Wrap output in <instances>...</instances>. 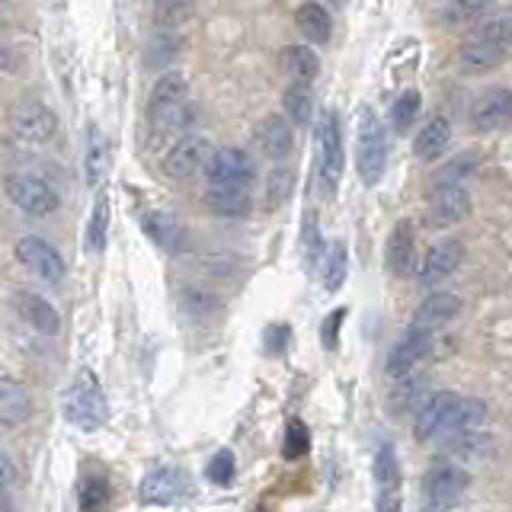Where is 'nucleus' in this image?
Returning <instances> with one entry per match:
<instances>
[{
    "mask_svg": "<svg viewBox=\"0 0 512 512\" xmlns=\"http://www.w3.org/2000/svg\"><path fill=\"white\" fill-rule=\"evenodd\" d=\"M109 500V484H106V477L100 474H87L84 480H80V490H77V503L80 509H100L106 506Z\"/></svg>",
    "mask_w": 512,
    "mask_h": 512,
    "instance_id": "obj_37",
    "label": "nucleus"
},
{
    "mask_svg": "<svg viewBox=\"0 0 512 512\" xmlns=\"http://www.w3.org/2000/svg\"><path fill=\"white\" fill-rule=\"evenodd\" d=\"M256 144H260L269 160H276V164H279V160H285L288 154H292L295 132L282 116H269V119H263L260 125H256Z\"/></svg>",
    "mask_w": 512,
    "mask_h": 512,
    "instance_id": "obj_19",
    "label": "nucleus"
},
{
    "mask_svg": "<svg viewBox=\"0 0 512 512\" xmlns=\"http://www.w3.org/2000/svg\"><path fill=\"white\" fill-rule=\"evenodd\" d=\"M346 266H349V256H346V247L343 244H333L327 250V272H324V285L327 292H336L343 282H346Z\"/></svg>",
    "mask_w": 512,
    "mask_h": 512,
    "instance_id": "obj_38",
    "label": "nucleus"
},
{
    "mask_svg": "<svg viewBox=\"0 0 512 512\" xmlns=\"http://www.w3.org/2000/svg\"><path fill=\"white\" fill-rule=\"evenodd\" d=\"M16 308H20V317L26 320L32 330H39L45 336H55L61 330V317L55 311V304L45 301L36 292H20V295H16Z\"/></svg>",
    "mask_w": 512,
    "mask_h": 512,
    "instance_id": "obj_20",
    "label": "nucleus"
},
{
    "mask_svg": "<svg viewBox=\"0 0 512 512\" xmlns=\"http://www.w3.org/2000/svg\"><path fill=\"white\" fill-rule=\"evenodd\" d=\"M484 416H487L484 400H477V397H461V400H458V407H455V413H452V423H448L445 432L474 429V426L484 423Z\"/></svg>",
    "mask_w": 512,
    "mask_h": 512,
    "instance_id": "obj_34",
    "label": "nucleus"
},
{
    "mask_svg": "<svg viewBox=\"0 0 512 512\" xmlns=\"http://www.w3.org/2000/svg\"><path fill=\"white\" fill-rule=\"evenodd\" d=\"M183 304L192 311V314H202L208 308H215V298L208 292H199V288H189V292L183 295Z\"/></svg>",
    "mask_w": 512,
    "mask_h": 512,
    "instance_id": "obj_45",
    "label": "nucleus"
},
{
    "mask_svg": "<svg viewBox=\"0 0 512 512\" xmlns=\"http://www.w3.org/2000/svg\"><path fill=\"white\" fill-rule=\"evenodd\" d=\"M477 39H490V42H500V45H512V10H503V13H496L493 20L480 23Z\"/></svg>",
    "mask_w": 512,
    "mask_h": 512,
    "instance_id": "obj_39",
    "label": "nucleus"
},
{
    "mask_svg": "<svg viewBox=\"0 0 512 512\" xmlns=\"http://www.w3.org/2000/svg\"><path fill=\"white\" fill-rule=\"evenodd\" d=\"M420 109H423V96L416 93V90H404L397 96V103L391 106V125H394V132L397 135H404L410 132V128L416 125V116H420Z\"/></svg>",
    "mask_w": 512,
    "mask_h": 512,
    "instance_id": "obj_31",
    "label": "nucleus"
},
{
    "mask_svg": "<svg viewBox=\"0 0 512 512\" xmlns=\"http://www.w3.org/2000/svg\"><path fill=\"white\" fill-rule=\"evenodd\" d=\"M295 26L304 39L311 45H324L330 42V32H333V20L324 4H317V0H308V4H301L298 13H295Z\"/></svg>",
    "mask_w": 512,
    "mask_h": 512,
    "instance_id": "obj_25",
    "label": "nucleus"
},
{
    "mask_svg": "<svg viewBox=\"0 0 512 512\" xmlns=\"http://www.w3.org/2000/svg\"><path fill=\"white\" fill-rule=\"evenodd\" d=\"M471 487V474L458 468V464H432V468L423 474V496L429 509H448L455 506L464 490Z\"/></svg>",
    "mask_w": 512,
    "mask_h": 512,
    "instance_id": "obj_5",
    "label": "nucleus"
},
{
    "mask_svg": "<svg viewBox=\"0 0 512 512\" xmlns=\"http://www.w3.org/2000/svg\"><path fill=\"white\" fill-rule=\"evenodd\" d=\"M106 231H109V199L103 192V196H96L90 221H87V250L90 253L106 250Z\"/></svg>",
    "mask_w": 512,
    "mask_h": 512,
    "instance_id": "obj_30",
    "label": "nucleus"
},
{
    "mask_svg": "<svg viewBox=\"0 0 512 512\" xmlns=\"http://www.w3.org/2000/svg\"><path fill=\"white\" fill-rule=\"evenodd\" d=\"M388 269L400 279L416 272V237H413V224L407 218L397 221L388 237Z\"/></svg>",
    "mask_w": 512,
    "mask_h": 512,
    "instance_id": "obj_18",
    "label": "nucleus"
},
{
    "mask_svg": "<svg viewBox=\"0 0 512 512\" xmlns=\"http://www.w3.org/2000/svg\"><path fill=\"white\" fill-rule=\"evenodd\" d=\"M429 349H432V330L413 324L400 336V343L388 352V365L384 368H388L391 378H407L416 368V362H423L429 356Z\"/></svg>",
    "mask_w": 512,
    "mask_h": 512,
    "instance_id": "obj_11",
    "label": "nucleus"
},
{
    "mask_svg": "<svg viewBox=\"0 0 512 512\" xmlns=\"http://www.w3.org/2000/svg\"><path fill=\"white\" fill-rule=\"evenodd\" d=\"M490 4H493V0H452V4L445 7L442 20L448 26H468V23L477 20L480 13H487Z\"/></svg>",
    "mask_w": 512,
    "mask_h": 512,
    "instance_id": "obj_35",
    "label": "nucleus"
},
{
    "mask_svg": "<svg viewBox=\"0 0 512 512\" xmlns=\"http://www.w3.org/2000/svg\"><path fill=\"white\" fill-rule=\"evenodd\" d=\"M480 164V157L471 151V154H458V157H452L448 164L432 176V183L436 186H445V183H464L468 180V173H474V167Z\"/></svg>",
    "mask_w": 512,
    "mask_h": 512,
    "instance_id": "obj_36",
    "label": "nucleus"
},
{
    "mask_svg": "<svg viewBox=\"0 0 512 512\" xmlns=\"http://www.w3.org/2000/svg\"><path fill=\"white\" fill-rule=\"evenodd\" d=\"M474 128L477 132H496L512 122V90H487L474 103Z\"/></svg>",
    "mask_w": 512,
    "mask_h": 512,
    "instance_id": "obj_16",
    "label": "nucleus"
},
{
    "mask_svg": "<svg viewBox=\"0 0 512 512\" xmlns=\"http://www.w3.org/2000/svg\"><path fill=\"white\" fill-rule=\"evenodd\" d=\"M141 228L157 247H164V250H180L186 244L183 221L176 215H170V212H148L141 218Z\"/></svg>",
    "mask_w": 512,
    "mask_h": 512,
    "instance_id": "obj_21",
    "label": "nucleus"
},
{
    "mask_svg": "<svg viewBox=\"0 0 512 512\" xmlns=\"http://www.w3.org/2000/svg\"><path fill=\"white\" fill-rule=\"evenodd\" d=\"M212 154H215L212 141L205 135H183L164 157V173L170 180H189V176H196L199 170L208 167Z\"/></svg>",
    "mask_w": 512,
    "mask_h": 512,
    "instance_id": "obj_7",
    "label": "nucleus"
},
{
    "mask_svg": "<svg viewBox=\"0 0 512 512\" xmlns=\"http://www.w3.org/2000/svg\"><path fill=\"white\" fill-rule=\"evenodd\" d=\"M10 480H13V464L4 452H0V490L10 487Z\"/></svg>",
    "mask_w": 512,
    "mask_h": 512,
    "instance_id": "obj_47",
    "label": "nucleus"
},
{
    "mask_svg": "<svg viewBox=\"0 0 512 512\" xmlns=\"http://www.w3.org/2000/svg\"><path fill=\"white\" fill-rule=\"evenodd\" d=\"M448 141H452V122H448L445 116H436V119H429L420 132H416L413 138V154L420 157V160H439L448 148Z\"/></svg>",
    "mask_w": 512,
    "mask_h": 512,
    "instance_id": "obj_22",
    "label": "nucleus"
},
{
    "mask_svg": "<svg viewBox=\"0 0 512 512\" xmlns=\"http://www.w3.org/2000/svg\"><path fill=\"white\" fill-rule=\"evenodd\" d=\"M343 320H346V308L330 311V317L324 320V330H320V336H324V346H327V349H336V336H340Z\"/></svg>",
    "mask_w": 512,
    "mask_h": 512,
    "instance_id": "obj_43",
    "label": "nucleus"
},
{
    "mask_svg": "<svg viewBox=\"0 0 512 512\" xmlns=\"http://www.w3.org/2000/svg\"><path fill=\"white\" fill-rule=\"evenodd\" d=\"M375 480L381 487V500H378V509H397L400 500H397V487H400V468H397V455L391 445H381L375 452Z\"/></svg>",
    "mask_w": 512,
    "mask_h": 512,
    "instance_id": "obj_23",
    "label": "nucleus"
},
{
    "mask_svg": "<svg viewBox=\"0 0 512 512\" xmlns=\"http://www.w3.org/2000/svg\"><path fill=\"white\" fill-rule=\"evenodd\" d=\"M288 336H292V330H288V327H269V333H266V349L269 352H282V346L288 343Z\"/></svg>",
    "mask_w": 512,
    "mask_h": 512,
    "instance_id": "obj_46",
    "label": "nucleus"
},
{
    "mask_svg": "<svg viewBox=\"0 0 512 512\" xmlns=\"http://www.w3.org/2000/svg\"><path fill=\"white\" fill-rule=\"evenodd\" d=\"M423 394V381H404L400 388L394 391V407H400V410H410L413 407V400Z\"/></svg>",
    "mask_w": 512,
    "mask_h": 512,
    "instance_id": "obj_44",
    "label": "nucleus"
},
{
    "mask_svg": "<svg viewBox=\"0 0 512 512\" xmlns=\"http://www.w3.org/2000/svg\"><path fill=\"white\" fill-rule=\"evenodd\" d=\"M282 64L295 84H311L320 71V61L314 55V48H308V45H288L282 52Z\"/></svg>",
    "mask_w": 512,
    "mask_h": 512,
    "instance_id": "obj_28",
    "label": "nucleus"
},
{
    "mask_svg": "<svg viewBox=\"0 0 512 512\" xmlns=\"http://www.w3.org/2000/svg\"><path fill=\"white\" fill-rule=\"evenodd\" d=\"M61 410H64V420L80 429H96L106 423L109 404H106L103 388L93 372L84 368V372L74 378V384L61 397Z\"/></svg>",
    "mask_w": 512,
    "mask_h": 512,
    "instance_id": "obj_3",
    "label": "nucleus"
},
{
    "mask_svg": "<svg viewBox=\"0 0 512 512\" xmlns=\"http://www.w3.org/2000/svg\"><path fill=\"white\" fill-rule=\"evenodd\" d=\"M106 167H109V144H106L100 128L90 125V132H87V157H84L87 183L90 186H100L103 176H106Z\"/></svg>",
    "mask_w": 512,
    "mask_h": 512,
    "instance_id": "obj_29",
    "label": "nucleus"
},
{
    "mask_svg": "<svg viewBox=\"0 0 512 512\" xmlns=\"http://www.w3.org/2000/svg\"><path fill=\"white\" fill-rule=\"evenodd\" d=\"M458 314H461V298L452 295V292H436V295H429V298L420 304V308H416L413 324L436 330V327L448 324V320H455Z\"/></svg>",
    "mask_w": 512,
    "mask_h": 512,
    "instance_id": "obj_24",
    "label": "nucleus"
},
{
    "mask_svg": "<svg viewBox=\"0 0 512 512\" xmlns=\"http://www.w3.org/2000/svg\"><path fill=\"white\" fill-rule=\"evenodd\" d=\"M308 445H311V436H308V426H304L301 420H292L285 429V448H282V455L288 461H295L301 458L304 452H308Z\"/></svg>",
    "mask_w": 512,
    "mask_h": 512,
    "instance_id": "obj_40",
    "label": "nucleus"
},
{
    "mask_svg": "<svg viewBox=\"0 0 512 512\" xmlns=\"http://www.w3.org/2000/svg\"><path fill=\"white\" fill-rule=\"evenodd\" d=\"M186 490H189L186 474L176 468V464H160V468H154L148 477L141 480L138 496H141L144 506H167L173 500H180Z\"/></svg>",
    "mask_w": 512,
    "mask_h": 512,
    "instance_id": "obj_12",
    "label": "nucleus"
},
{
    "mask_svg": "<svg viewBox=\"0 0 512 512\" xmlns=\"http://www.w3.org/2000/svg\"><path fill=\"white\" fill-rule=\"evenodd\" d=\"M4 189L13 199V205L32 218H45L58 208V192L48 186V180H42V176H36V173H10Z\"/></svg>",
    "mask_w": 512,
    "mask_h": 512,
    "instance_id": "obj_4",
    "label": "nucleus"
},
{
    "mask_svg": "<svg viewBox=\"0 0 512 512\" xmlns=\"http://www.w3.org/2000/svg\"><path fill=\"white\" fill-rule=\"evenodd\" d=\"M445 448H448V452L461 455V458H477V455H484L490 448V436H484V432H474V429H455V436L445 439Z\"/></svg>",
    "mask_w": 512,
    "mask_h": 512,
    "instance_id": "obj_33",
    "label": "nucleus"
},
{
    "mask_svg": "<svg viewBox=\"0 0 512 512\" xmlns=\"http://www.w3.org/2000/svg\"><path fill=\"white\" fill-rule=\"evenodd\" d=\"M205 176H208V183H215V186H253L256 167L244 151L221 148L212 154V160H208Z\"/></svg>",
    "mask_w": 512,
    "mask_h": 512,
    "instance_id": "obj_10",
    "label": "nucleus"
},
{
    "mask_svg": "<svg viewBox=\"0 0 512 512\" xmlns=\"http://www.w3.org/2000/svg\"><path fill=\"white\" fill-rule=\"evenodd\" d=\"M285 112L288 119H292L295 125H308L311 116H314V96L308 90V84H295L285 90Z\"/></svg>",
    "mask_w": 512,
    "mask_h": 512,
    "instance_id": "obj_32",
    "label": "nucleus"
},
{
    "mask_svg": "<svg viewBox=\"0 0 512 512\" xmlns=\"http://www.w3.org/2000/svg\"><path fill=\"white\" fill-rule=\"evenodd\" d=\"M458 394L455 391H436L432 397H426L420 407H416V423H413V432L416 439L426 442L432 436H439V432L448 429V423H452V413L458 407Z\"/></svg>",
    "mask_w": 512,
    "mask_h": 512,
    "instance_id": "obj_13",
    "label": "nucleus"
},
{
    "mask_svg": "<svg viewBox=\"0 0 512 512\" xmlns=\"http://www.w3.org/2000/svg\"><path fill=\"white\" fill-rule=\"evenodd\" d=\"M464 260V244L455 237H442L429 247L426 260L420 263V282L423 285H439L445 282Z\"/></svg>",
    "mask_w": 512,
    "mask_h": 512,
    "instance_id": "obj_15",
    "label": "nucleus"
},
{
    "mask_svg": "<svg viewBox=\"0 0 512 512\" xmlns=\"http://www.w3.org/2000/svg\"><path fill=\"white\" fill-rule=\"evenodd\" d=\"M468 215H471V196L461 183L432 186L426 199V218L432 228H448V224H458Z\"/></svg>",
    "mask_w": 512,
    "mask_h": 512,
    "instance_id": "obj_8",
    "label": "nucleus"
},
{
    "mask_svg": "<svg viewBox=\"0 0 512 512\" xmlns=\"http://www.w3.org/2000/svg\"><path fill=\"white\" fill-rule=\"evenodd\" d=\"M189 87L183 74H164L151 90V128L157 138L180 135L189 122Z\"/></svg>",
    "mask_w": 512,
    "mask_h": 512,
    "instance_id": "obj_1",
    "label": "nucleus"
},
{
    "mask_svg": "<svg viewBox=\"0 0 512 512\" xmlns=\"http://www.w3.org/2000/svg\"><path fill=\"white\" fill-rule=\"evenodd\" d=\"M29 410H32V400H29V391L23 388V384L10 381V378H0V423L20 426L29 420Z\"/></svg>",
    "mask_w": 512,
    "mask_h": 512,
    "instance_id": "obj_26",
    "label": "nucleus"
},
{
    "mask_svg": "<svg viewBox=\"0 0 512 512\" xmlns=\"http://www.w3.org/2000/svg\"><path fill=\"white\" fill-rule=\"evenodd\" d=\"M205 205H208V212H215L221 218H244L253 208V186H215V183H208Z\"/></svg>",
    "mask_w": 512,
    "mask_h": 512,
    "instance_id": "obj_17",
    "label": "nucleus"
},
{
    "mask_svg": "<svg viewBox=\"0 0 512 512\" xmlns=\"http://www.w3.org/2000/svg\"><path fill=\"white\" fill-rule=\"evenodd\" d=\"M356 164L365 186H375L388 167V132L372 106L359 109V135H356Z\"/></svg>",
    "mask_w": 512,
    "mask_h": 512,
    "instance_id": "obj_2",
    "label": "nucleus"
},
{
    "mask_svg": "<svg viewBox=\"0 0 512 512\" xmlns=\"http://www.w3.org/2000/svg\"><path fill=\"white\" fill-rule=\"evenodd\" d=\"M317 151H320V160H317L320 183H324L327 192H333L343 176V135H340V116H336L333 109H327L324 119H320Z\"/></svg>",
    "mask_w": 512,
    "mask_h": 512,
    "instance_id": "obj_6",
    "label": "nucleus"
},
{
    "mask_svg": "<svg viewBox=\"0 0 512 512\" xmlns=\"http://www.w3.org/2000/svg\"><path fill=\"white\" fill-rule=\"evenodd\" d=\"M55 128H58V119L55 112L29 100V103H20L13 112V132L20 141H29V144H45L55 138Z\"/></svg>",
    "mask_w": 512,
    "mask_h": 512,
    "instance_id": "obj_14",
    "label": "nucleus"
},
{
    "mask_svg": "<svg viewBox=\"0 0 512 512\" xmlns=\"http://www.w3.org/2000/svg\"><path fill=\"white\" fill-rule=\"evenodd\" d=\"M16 260H20L29 272H36L39 279L45 282H52L58 285L64 279V260H61V253L52 247V244H45L42 237H20L16 240Z\"/></svg>",
    "mask_w": 512,
    "mask_h": 512,
    "instance_id": "obj_9",
    "label": "nucleus"
},
{
    "mask_svg": "<svg viewBox=\"0 0 512 512\" xmlns=\"http://www.w3.org/2000/svg\"><path fill=\"white\" fill-rule=\"evenodd\" d=\"M234 471H237V464H234V455L228 452V448H221V452L208 461V468H205V477L212 480V484L218 487H228L231 480H234Z\"/></svg>",
    "mask_w": 512,
    "mask_h": 512,
    "instance_id": "obj_41",
    "label": "nucleus"
},
{
    "mask_svg": "<svg viewBox=\"0 0 512 512\" xmlns=\"http://www.w3.org/2000/svg\"><path fill=\"white\" fill-rule=\"evenodd\" d=\"M503 55H506V45L490 42V39H477L461 48V68L464 71H490L503 61Z\"/></svg>",
    "mask_w": 512,
    "mask_h": 512,
    "instance_id": "obj_27",
    "label": "nucleus"
},
{
    "mask_svg": "<svg viewBox=\"0 0 512 512\" xmlns=\"http://www.w3.org/2000/svg\"><path fill=\"white\" fill-rule=\"evenodd\" d=\"M288 192H292V173H288V170H276V173L269 176V205L285 202Z\"/></svg>",
    "mask_w": 512,
    "mask_h": 512,
    "instance_id": "obj_42",
    "label": "nucleus"
}]
</instances>
